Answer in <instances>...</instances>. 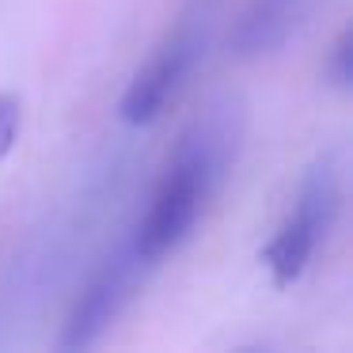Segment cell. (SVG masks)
I'll list each match as a JSON object with an SVG mask.
<instances>
[{
    "label": "cell",
    "instance_id": "1",
    "mask_svg": "<svg viewBox=\"0 0 353 353\" xmlns=\"http://www.w3.org/2000/svg\"><path fill=\"white\" fill-rule=\"evenodd\" d=\"M239 137H243V118L236 103H213L179 133L152 186L148 209L141 213L137 232L130 236L148 266L168 259L194 236L201 213L209 209V201L216 198L236 163Z\"/></svg>",
    "mask_w": 353,
    "mask_h": 353
},
{
    "label": "cell",
    "instance_id": "2",
    "mask_svg": "<svg viewBox=\"0 0 353 353\" xmlns=\"http://www.w3.org/2000/svg\"><path fill=\"white\" fill-rule=\"evenodd\" d=\"M338 213H342V171H338L334 156H323L304 175L289 213L281 216L277 232L262 247V266L270 270V281L277 289H289L304 277L319 243L338 224Z\"/></svg>",
    "mask_w": 353,
    "mask_h": 353
},
{
    "label": "cell",
    "instance_id": "3",
    "mask_svg": "<svg viewBox=\"0 0 353 353\" xmlns=\"http://www.w3.org/2000/svg\"><path fill=\"white\" fill-rule=\"evenodd\" d=\"M205 46H209V23L198 16L183 19L175 31H168L160 46L148 54V61L125 84L122 99H118V118L133 130L160 122L168 114V107L179 99V92L186 88V80L194 77V69L201 65Z\"/></svg>",
    "mask_w": 353,
    "mask_h": 353
},
{
    "label": "cell",
    "instance_id": "4",
    "mask_svg": "<svg viewBox=\"0 0 353 353\" xmlns=\"http://www.w3.org/2000/svg\"><path fill=\"white\" fill-rule=\"evenodd\" d=\"M148 262L137 254L133 239H125L110 259H103L95 266V274L84 281L80 296L72 300L69 315L61 327V350H84L95 345L110 330V323L125 312V304L133 300L141 277H145Z\"/></svg>",
    "mask_w": 353,
    "mask_h": 353
},
{
    "label": "cell",
    "instance_id": "5",
    "mask_svg": "<svg viewBox=\"0 0 353 353\" xmlns=\"http://www.w3.org/2000/svg\"><path fill=\"white\" fill-rule=\"evenodd\" d=\"M307 12H312V0H247L228 34V50L243 61L274 54L296 34Z\"/></svg>",
    "mask_w": 353,
    "mask_h": 353
},
{
    "label": "cell",
    "instance_id": "6",
    "mask_svg": "<svg viewBox=\"0 0 353 353\" xmlns=\"http://www.w3.org/2000/svg\"><path fill=\"white\" fill-rule=\"evenodd\" d=\"M323 72H327V80L338 88V92H350V84H353V34L350 31L338 34V42L330 46L327 65H323Z\"/></svg>",
    "mask_w": 353,
    "mask_h": 353
},
{
    "label": "cell",
    "instance_id": "7",
    "mask_svg": "<svg viewBox=\"0 0 353 353\" xmlns=\"http://www.w3.org/2000/svg\"><path fill=\"white\" fill-rule=\"evenodd\" d=\"M16 141H19V99L12 92H0V160H8Z\"/></svg>",
    "mask_w": 353,
    "mask_h": 353
}]
</instances>
